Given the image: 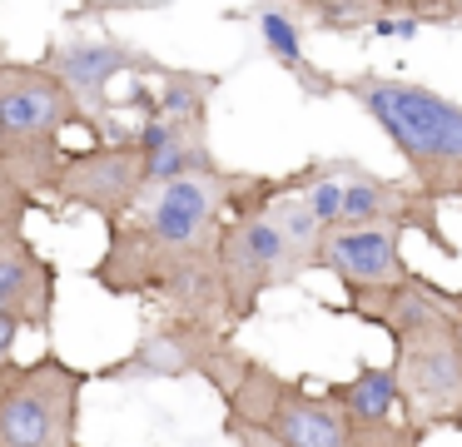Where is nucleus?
<instances>
[{"instance_id":"1","label":"nucleus","mask_w":462,"mask_h":447,"mask_svg":"<svg viewBox=\"0 0 462 447\" xmlns=\"http://www.w3.org/2000/svg\"><path fill=\"white\" fill-rule=\"evenodd\" d=\"M90 278L110 298L160 303V318L229 328V303L219 284V238H180L130 214L125 224L105 228V254L90 268Z\"/></svg>"},{"instance_id":"2","label":"nucleus","mask_w":462,"mask_h":447,"mask_svg":"<svg viewBox=\"0 0 462 447\" xmlns=\"http://www.w3.org/2000/svg\"><path fill=\"white\" fill-rule=\"evenodd\" d=\"M338 89L393 139L422 194L462 199V105L428 85L393 75H348Z\"/></svg>"},{"instance_id":"3","label":"nucleus","mask_w":462,"mask_h":447,"mask_svg":"<svg viewBox=\"0 0 462 447\" xmlns=\"http://www.w3.org/2000/svg\"><path fill=\"white\" fill-rule=\"evenodd\" d=\"M65 129H95L90 109L45 60H0V179L51 194L65 154Z\"/></svg>"},{"instance_id":"4","label":"nucleus","mask_w":462,"mask_h":447,"mask_svg":"<svg viewBox=\"0 0 462 447\" xmlns=\"http://www.w3.org/2000/svg\"><path fill=\"white\" fill-rule=\"evenodd\" d=\"M85 368L65 363L55 348L31 363H11L0 373V447H85Z\"/></svg>"},{"instance_id":"5","label":"nucleus","mask_w":462,"mask_h":447,"mask_svg":"<svg viewBox=\"0 0 462 447\" xmlns=\"http://www.w3.org/2000/svg\"><path fill=\"white\" fill-rule=\"evenodd\" d=\"M224 417L254 423L279 447H353V423L328 393H309L299 377L273 373L269 363L249 358L224 397Z\"/></svg>"},{"instance_id":"6","label":"nucleus","mask_w":462,"mask_h":447,"mask_svg":"<svg viewBox=\"0 0 462 447\" xmlns=\"http://www.w3.org/2000/svg\"><path fill=\"white\" fill-rule=\"evenodd\" d=\"M269 194H273V179L259 174V189L249 194V204H244L219 234V284H224V303H229L234 333L259 313L263 293L289 288L309 274V268L293 258V248L283 244V234L273 228V219L263 214V199Z\"/></svg>"},{"instance_id":"7","label":"nucleus","mask_w":462,"mask_h":447,"mask_svg":"<svg viewBox=\"0 0 462 447\" xmlns=\"http://www.w3.org/2000/svg\"><path fill=\"white\" fill-rule=\"evenodd\" d=\"M393 383L402 397V423L422 437L452 427L462 413V323L442 313L393 338Z\"/></svg>"},{"instance_id":"8","label":"nucleus","mask_w":462,"mask_h":447,"mask_svg":"<svg viewBox=\"0 0 462 447\" xmlns=\"http://www.w3.org/2000/svg\"><path fill=\"white\" fill-rule=\"evenodd\" d=\"M244 363H249V353L234 343L229 328L189 323V318H160L130 348V358L105 368V377H204L219 397H229Z\"/></svg>"},{"instance_id":"9","label":"nucleus","mask_w":462,"mask_h":447,"mask_svg":"<svg viewBox=\"0 0 462 447\" xmlns=\"http://www.w3.org/2000/svg\"><path fill=\"white\" fill-rule=\"evenodd\" d=\"M150 194V154H144L140 139H115V144H90V149H70L51 184L55 204L85 209V214L105 219L110 224H125L134 209Z\"/></svg>"},{"instance_id":"10","label":"nucleus","mask_w":462,"mask_h":447,"mask_svg":"<svg viewBox=\"0 0 462 447\" xmlns=\"http://www.w3.org/2000/svg\"><path fill=\"white\" fill-rule=\"evenodd\" d=\"M338 228H418L432 248L457 254L448 234H442V204L432 194H422L412 179H383L373 169L353 164L348 159V199H343V219Z\"/></svg>"},{"instance_id":"11","label":"nucleus","mask_w":462,"mask_h":447,"mask_svg":"<svg viewBox=\"0 0 462 447\" xmlns=\"http://www.w3.org/2000/svg\"><path fill=\"white\" fill-rule=\"evenodd\" d=\"M319 268L338 278L343 293H378L412 278L398 228H328Z\"/></svg>"},{"instance_id":"12","label":"nucleus","mask_w":462,"mask_h":447,"mask_svg":"<svg viewBox=\"0 0 462 447\" xmlns=\"http://www.w3.org/2000/svg\"><path fill=\"white\" fill-rule=\"evenodd\" d=\"M60 274L25 234L0 238V318L31 333H51Z\"/></svg>"},{"instance_id":"13","label":"nucleus","mask_w":462,"mask_h":447,"mask_svg":"<svg viewBox=\"0 0 462 447\" xmlns=\"http://www.w3.org/2000/svg\"><path fill=\"white\" fill-rule=\"evenodd\" d=\"M45 65L80 95L85 109H100L105 99H110V85L120 75H130V70L154 75L160 60H150V55H140V50H130V45H120V40L105 35V40H60V45H51Z\"/></svg>"},{"instance_id":"14","label":"nucleus","mask_w":462,"mask_h":447,"mask_svg":"<svg viewBox=\"0 0 462 447\" xmlns=\"http://www.w3.org/2000/svg\"><path fill=\"white\" fill-rule=\"evenodd\" d=\"M323 393L348 413L353 427H378V423L402 417V397H398V383H393V368H383V363H363L348 383H328Z\"/></svg>"},{"instance_id":"15","label":"nucleus","mask_w":462,"mask_h":447,"mask_svg":"<svg viewBox=\"0 0 462 447\" xmlns=\"http://www.w3.org/2000/svg\"><path fill=\"white\" fill-rule=\"evenodd\" d=\"M263 214L273 219V228L283 234V244L293 248V258H299L303 268H319L328 228L319 224V214L309 209V199L293 189V179H273V194L263 199Z\"/></svg>"},{"instance_id":"16","label":"nucleus","mask_w":462,"mask_h":447,"mask_svg":"<svg viewBox=\"0 0 462 447\" xmlns=\"http://www.w3.org/2000/svg\"><path fill=\"white\" fill-rule=\"evenodd\" d=\"M259 35H263V45H269V55L279 60V65L289 70L293 79H303L313 95H328V89H338L333 79H319V75H313V65L303 60V25H293V20L283 15L279 5H263V10H259Z\"/></svg>"},{"instance_id":"17","label":"nucleus","mask_w":462,"mask_h":447,"mask_svg":"<svg viewBox=\"0 0 462 447\" xmlns=\"http://www.w3.org/2000/svg\"><path fill=\"white\" fill-rule=\"evenodd\" d=\"M353 447H422V433L408 427L402 417H393L378 427H353Z\"/></svg>"},{"instance_id":"18","label":"nucleus","mask_w":462,"mask_h":447,"mask_svg":"<svg viewBox=\"0 0 462 447\" xmlns=\"http://www.w3.org/2000/svg\"><path fill=\"white\" fill-rule=\"evenodd\" d=\"M35 209V194L11 179H0V238L5 234H25V214Z\"/></svg>"},{"instance_id":"19","label":"nucleus","mask_w":462,"mask_h":447,"mask_svg":"<svg viewBox=\"0 0 462 447\" xmlns=\"http://www.w3.org/2000/svg\"><path fill=\"white\" fill-rule=\"evenodd\" d=\"M15 338H21V328L0 318V373H5V368L15 363Z\"/></svg>"},{"instance_id":"20","label":"nucleus","mask_w":462,"mask_h":447,"mask_svg":"<svg viewBox=\"0 0 462 447\" xmlns=\"http://www.w3.org/2000/svg\"><path fill=\"white\" fill-rule=\"evenodd\" d=\"M442 25H462V0H442Z\"/></svg>"},{"instance_id":"21","label":"nucleus","mask_w":462,"mask_h":447,"mask_svg":"<svg viewBox=\"0 0 462 447\" xmlns=\"http://www.w3.org/2000/svg\"><path fill=\"white\" fill-rule=\"evenodd\" d=\"M448 308L457 313V323H462V288H448Z\"/></svg>"},{"instance_id":"22","label":"nucleus","mask_w":462,"mask_h":447,"mask_svg":"<svg viewBox=\"0 0 462 447\" xmlns=\"http://www.w3.org/2000/svg\"><path fill=\"white\" fill-rule=\"evenodd\" d=\"M452 427H457V433H462V413H457V423H452Z\"/></svg>"}]
</instances>
